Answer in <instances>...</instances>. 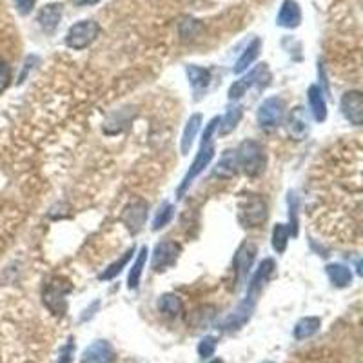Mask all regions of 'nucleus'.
<instances>
[{"label": "nucleus", "mask_w": 363, "mask_h": 363, "mask_svg": "<svg viewBox=\"0 0 363 363\" xmlns=\"http://www.w3.org/2000/svg\"><path fill=\"white\" fill-rule=\"evenodd\" d=\"M274 271H276V263H274L272 258L262 260V263L258 265V269L248 282L245 298L220 322V329L222 331H226V333H236V331H240L251 320L252 313L256 309L258 298H260L263 287L267 285V282L272 278Z\"/></svg>", "instance_id": "obj_1"}, {"label": "nucleus", "mask_w": 363, "mask_h": 363, "mask_svg": "<svg viewBox=\"0 0 363 363\" xmlns=\"http://www.w3.org/2000/svg\"><path fill=\"white\" fill-rule=\"evenodd\" d=\"M218 122H220V118H218V116H214V118H212V120L207 124L206 129H204L200 149H198L197 157H195L192 164L189 166V171L186 173V177H184V180H182V184L178 186V189H177L178 200H182V198L186 197V192L189 191V187L192 186V182L197 180V178L200 177L204 171H206L207 167H209V164L212 162V158H214V151H217V149H214V142H212V136H214V131H217Z\"/></svg>", "instance_id": "obj_2"}, {"label": "nucleus", "mask_w": 363, "mask_h": 363, "mask_svg": "<svg viewBox=\"0 0 363 363\" xmlns=\"http://www.w3.org/2000/svg\"><path fill=\"white\" fill-rule=\"evenodd\" d=\"M236 155L238 169H242L248 177H260L267 166V155L260 142L248 138L240 142V146L234 149Z\"/></svg>", "instance_id": "obj_3"}, {"label": "nucleus", "mask_w": 363, "mask_h": 363, "mask_svg": "<svg viewBox=\"0 0 363 363\" xmlns=\"http://www.w3.org/2000/svg\"><path fill=\"white\" fill-rule=\"evenodd\" d=\"M269 207L260 195H243L238 200V222L248 229H256L267 222Z\"/></svg>", "instance_id": "obj_4"}, {"label": "nucleus", "mask_w": 363, "mask_h": 363, "mask_svg": "<svg viewBox=\"0 0 363 363\" xmlns=\"http://www.w3.org/2000/svg\"><path fill=\"white\" fill-rule=\"evenodd\" d=\"M269 82H271V71H269L267 64H260L243 76H240L238 80L232 82L229 86V91H227V98L231 102H236L243 98L252 86L265 87L269 86Z\"/></svg>", "instance_id": "obj_5"}, {"label": "nucleus", "mask_w": 363, "mask_h": 363, "mask_svg": "<svg viewBox=\"0 0 363 363\" xmlns=\"http://www.w3.org/2000/svg\"><path fill=\"white\" fill-rule=\"evenodd\" d=\"M71 291V285L64 282L62 278H55L53 282H50L44 287L42 293V303L45 309L50 311L53 316L64 318L67 313V293Z\"/></svg>", "instance_id": "obj_6"}, {"label": "nucleus", "mask_w": 363, "mask_h": 363, "mask_svg": "<svg viewBox=\"0 0 363 363\" xmlns=\"http://www.w3.org/2000/svg\"><path fill=\"white\" fill-rule=\"evenodd\" d=\"M100 35V24L95 21H78L66 33V45L73 51L89 47Z\"/></svg>", "instance_id": "obj_7"}, {"label": "nucleus", "mask_w": 363, "mask_h": 363, "mask_svg": "<svg viewBox=\"0 0 363 363\" xmlns=\"http://www.w3.org/2000/svg\"><path fill=\"white\" fill-rule=\"evenodd\" d=\"M285 102L280 96H269L260 104L256 113L258 126L262 129H274L285 118Z\"/></svg>", "instance_id": "obj_8"}, {"label": "nucleus", "mask_w": 363, "mask_h": 363, "mask_svg": "<svg viewBox=\"0 0 363 363\" xmlns=\"http://www.w3.org/2000/svg\"><path fill=\"white\" fill-rule=\"evenodd\" d=\"M182 245L175 240H162L155 245L151 256V269L155 272H166L178 262Z\"/></svg>", "instance_id": "obj_9"}, {"label": "nucleus", "mask_w": 363, "mask_h": 363, "mask_svg": "<svg viewBox=\"0 0 363 363\" xmlns=\"http://www.w3.org/2000/svg\"><path fill=\"white\" fill-rule=\"evenodd\" d=\"M256 254H258L256 243L251 242V240H245V242L236 249L234 256H232V267H234L238 285H243V283L248 282V276L249 272H251V267L252 263H254Z\"/></svg>", "instance_id": "obj_10"}, {"label": "nucleus", "mask_w": 363, "mask_h": 363, "mask_svg": "<svg viewBox=\"0 0 363 363\" xmlns=\"http://www.w3.org/2000/svg\"><path fill=\"white\" fill-rule=\"evenodd\" d=\"M147 217H149V206L144 200H135V202L127 204L124 207L120 220L126 226L127 232H131L133 236H136L146 226Z\"/></svg>", "instance_id": "obj_11"}, {"label": "nucleus", "mask_w": 363, "mask_h": 363, "mask_svg": "<svg viewBox=\"0 0 363 363\" xmlns=\"http://www.w3.org/2000/svg\"><path fill=\"white\" fill-rule=\"evenodd\" d=\"M340 107H342L343 116H345V118H347L353 126H362L363 124V95L360 93V91H356V89L347 91V93L342 96Z\"/></svg>", "instance_id": "obj_12"}, {"label": "nucleus", "mask_w": 363, "mask_h": 363, "mask_svg": "<svg viewBox=\"0 0 363 363\" xmlns=\"http://www.w3.org/2000/svg\"><path fill=\"white\" fill-rule=\"evenodd\" d=\"M62 15H64V6L58 4V2H50L45 4L38 15H36V22H38V28L44 31L45 35H53L58 25H60Z\"/></svg>", "instance_id": "obj_13"}, {"label": "nucleus", "mask_w": 363, "mask_h": 363, "mask_svg": "<svg viewBox=\"0 0 363 363\" xmlns=\"http://www.w3.org/2000/svg\"><path fill=\"white\" fill-rule=\"evenodd\" d=\"M115 349L106 340H96L82 353L80 363H113Z\"/></svg>", "instance_id": "obj_14"}, {"label": "nucleus", "mask_w": 363, "mask_h": 363, "mask_svg": "<svg viewBox=\"0 0 363 363\" xmlns=\"http://www.w3.org/2000/svg\"><path fill=\"white\" fill-rule=\"evenodd\" d=\"M287 131L293 140H303L311 131V124H309V113L305 111V107L296 106L291 109V115L287 118Z\"/></svg>", "instance_id": "obj_15"}, {"label": "nucleus", "mask_w": 363, "mask_h": 363, "mask_svg": "<svg viewBox=\"0 0 363 363\" xmlns=\"http://www.w3.org/2000/svg\"><path fill=\"white\" fill-rule=\"evenodd\" d=\"M276 24L285 30H296L302 24V8L296 0H283L282 8L278 11Z\"/></svg>", "instance_id": "obj_16"}, {"label": "nucleus", "mask_w": 363, "mask_h": 363, "mask_svg": "<svg viewBox=\"0 0 363 363\" xmlns=\"http://www.w3.org/2000/svg\"><path fill=\"white\" fill-rule=\"evenodd\" d=\"M307 98L309 109L313 113L314 120L320 122V124L327 120V100H325V96H323L322 86H318V84L309 86Z\"/></svg>", "instance_id": "obj_17"}, {"label": "nucleus", "mask_w": 363, "mask_h": 363, "mask_svg": "<svg viewBox=\"0 0 363 363\" xmlns=\"http://www.w3.org/2000/svg\"><path fill=\"white\" fill-rule=\"evenodd\" d=\"M204 116L200 113H195V115L189 116L186 127H184V133H182V140H180V151L182 155L186 157L191 151L192 144H195V138H197L200 127H202Z\"/></svg>", "instance_id": "obj_18"}, {"label": "nucleus", "mask_w": 363, "mask_h": 363, "mask_svg": "<svg viewBox=\"0 0 363 363\" xmlns=\"http://www.w3.org/2000/svg\"><path fill=\"white\" fill-rule=\"evenodd\" d=\"M260 51H262V41L260 38H252L251 44L243 50V53L238 56L236 64L232 67V73H236V75H242L249 67L256 62V58L260 56Z\"/></svg>", "instance_id": "obj_19"}, {"label": "nucleus", "mask_w": 363, "mask_h": 363, "mask_svg": "<svg viewBox=\"0 0 363 363\" xmlns=\"http://www.w3.org/2000/svg\"><path fill=\"white\" fill-rule=\"evenodd\" d=\"M157 307L164 316L171 318V320H177V318H180L182 314H184V302H182V298L178 296V294H162V296L158 298Z\"/></svg>", "instance_id": "obj_20"}, {"label": "nucleus", "mask_w": 363, "mask_h": 363, "mask_svg": "<svg viewBox=\"0 0 363 363\" xmlns=\"http://www.w3.org/2000/svg\"><path fill=\"white\" fill-rule=\"evenodd\" d=\"M238 162H236V155L234 151H226L222 155V158L218 160V164L212 169V175L218 178H222V180H229V178H234L238 175Z\"/></svg>", "instance_id": "obj_21"}, {"label": "nucleus", "mask_w": 363, "mask_h": 363, "mask_svg": "<svg viewBox=\"0 0 363 363\" xmlns=\"http://www.w3.org/2000/svg\"><path fill=\"white\" fill-rule=\"evenodd\" d=\"M325 272H327L329 280H331L334 287L343 289L353 283V271L347 265H343V263H327Z\"/></svg>", "instance_id": "obj_22"}, {"label": "nucleus", "mask_w": 363, "mask_h": 363, "mask_svg": "<svg viewBox=\"0 0 363 363\" xmlns=\"http://www.w3.org/2000/svg\"><path fill=\"white\" fill-rule=\"evenodd\" d=\"M187 80L191 84V87L195 91H206L211 84V71L207 67L197 66V64H189L186 67Z\"/></svg>", "instance_id": "obj_23"}, {"label": "nucleus", "mask_w": 363, "mask_h": 363, "mask_svg": "<svg viewBox=\"0 0 363 363\" xmlns=\"http://www.w3.org/2000/svg\"><path fill=\"white\" fill-rule=\"evenodd\" d=\"M147 254H149V249H147L146 245L140 248V251L136 254L135 263H133L131 269H129V274H127V289H129V291H136L138 285H140L142 274H144V269H146Z\"/></svg>", "instance_id": "obj_24"}, {"label": "nucleus", "mask_w": 363, "mask_h": 363, "mask_svg": "<svg viewBox=\"0 0 363 363\" xmlns=\"http://www.w3.org/2000/svg\"><path fill=\"white\" fill-rule=\"evenodd\" d=\"M242 116H243L242 106L234 104V106L229 107L226 111V115H223L222 118H220V122H218V133H220V136L231 135V133L238 127L240 120H242Z\"/></svg>", "instance_id": "obj_25"}, {"label": "nucleus", "mask_w": 363, "mask_h": 363, "mask_svg": "<svg viewBox=\"0 0 363 363\" xmlns=\"http://www.w3.org/2000/svg\"><path fill=\"white\" fill-rule=\"evenodd\" d=\"M320 327H322V320L318 316L302 318V320H298V323L294 325V338L300 340V342L311 338V336H314V334L320 331Z\"/></svg>", "instance_id": "obj_26"}, {"label": "nucleus", "mask_w": 363, "mask_h": 363, "mask_svg": "<svg viewBox=\"0 0 363 363\" xmlns=\"http://www.w3.org/2000/svg\"><path fill=\"white\" fill-rule=\"evenodd\" d=\"M133 254H135V248L127 249V251L124 252V254H122V256L118 258L116 262H113L109 267L104 269L98 278H100V280H104V282H109V280H113V278L118 276V274H120V272L126 269V265L129 263V260L133 258Z\"/></svg>", "instance_id": "obj_27"}, {"label": "nucleus", "mask_w": 363, "mask_h": 363, "mask_svg": "<svg viewBox=\"0 0 363 363\" xmlns=\"http://www.w3.org/2000/svg\"><path fill=\"white\" fill-rule=\"evenodd\" d=\"M287 209H289V232L291 236H298L300 226H298V217H300V198L296 191H289L287 195Z\"/></svg>", "instance_id": "obj_28"}, {"label": "nucleus", "mask_w": 363, "mask_h": 363, "mask_svg": "<svg viewBox=\"0 0 363 363\" xmlns=\"http://www.w3.org/2000/svg\"><path fill=\"white\" fill-rule=\"evenodd\" d=\"M289 238H291V232H289V227L285 223H276L274 229H272V236H271V243L272 249L276 254H283L285 249L289 245Z\"/></svg>", "instance_id": "obj_29"}, {"label": "nucleus", "mask_w": 363, "mask_h": 363, "mask_svg": "<svg viewBox=\"0 0 363 363\" xmlns=\"http://www.w3.org/2000/svg\"><path fill=\"white\" fill-rule=\"evenodd\" d=\"M173 217H175V206L169 202L162 204V207L155 214V220H153V231H160L166 226H169Z\"/></svg>", "instance_id": "obj_30"}, {"label": "nucleus", "mask_w": 363, "mask_h": 363, "mask_svg": "<svg viewBox=\"0 0 363 363\" xmlns=\"http://www.w3.org/2000/svg\"><path fill=\"white\" fill-rule=\"evenodd\" d=\"M180 36L182 41H192L195 36H198V33H200V30H202V24L198 21H195V19H184V21L180 22Z\"/></svg>", "instance_id": "obj_31"}, {"label": "nucleus", "mask_w": 363, "mask_h": 363, "mask_svg": "<svg viewBox=\"0 0 363 363\" xmlns=\"http://www.w3.org/2000/svg\"><path fill=\"white\" fill-rule=\"evenodd\" d=\"M217 351V338L214 336H204L198 343V354H200V358L207 360L211 358L212 354Z\"/></svg>", "instance_id": "obj_32"}, {"label": "nucleus", "mask_w": 363, "mask_h": 363, "mask_svg": "<svg viewBox=\"0 0 363 363\" xmlns=\"http://www.w3.org/2000/svg\"><path fill=\"white\" fill-rule=\"evenodd\" d=\"M75 340L69 338L66 345H62L60 353H58V360L56 363H73V356H75Z\"/></svg>", "instance_id": "obj_33"}, {"label": "nucleus", "mask_w": 363, "mask_h": 363, "mask_svg": "<svg viewBox=\"0 0 363 363\" xmlns=\"http://www.w3.org/2000/svg\"><path fill=\"white\" fill-rule=\"evenodd\" d=\"M11 84V67L4 60H0V93L8 89Z\"/></svg>", "instance_id": "obj_34"}, {"label": "nucleus", "mask_w": 363, "mask_h": 363, "mask_svg": "<svg viewBox=\"0 0 363 363\" xmlns=\"http://www.w3.org/2000/svg\"><path fill=\"white\" fill-rule=\"evenodd\" d=\"M15 6L21 15H30L31 11L35 10L36 0H15Z\"/></svg>", "instance_id": "obj_35"}, {"label": "nucleus", "mask_w": 363, "mask_h": 363, "mask_svg": "<svg viewBox=\"0 0 363 363\" xmlns=\"http://www.w3.org/2000/svg\"><path fill=\"white\" fill-rule=\"evenodd\" d=\"M71 2H73V4H75V6H78V8H84V6H95V4H98L100 0H71Z\"/></svg>", "instance_id": "obj_36"}, {"label": "nucleus", "mask_w": 363, "mask_h": 363, "mask_svg": "<svg viewBox=\"0 0 363 363\" xmlns=\"http://www.w3.org/2000/svg\"><path fill=\"white\" fill-rule=\"evenodd\" d=\"M209 363H223V360H220V358H214V360H211V362Z\"/></svg>", "instance_id": "obj_37"}, {"label": "nucleus", "mask_w": 363, "mask_h": 363, "mask_svg": "<svg viewBox=\"0 0 363 363\" xmlns=\"http://www.w3.org/2000/svg\"><path fill=\"white\" fill-rule=\"evenodd\" d=\"M267 363H271V362H267Z\"/></svg>", "instance_id": "obj_38"}]
</instances>
